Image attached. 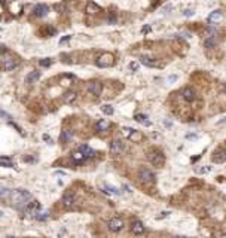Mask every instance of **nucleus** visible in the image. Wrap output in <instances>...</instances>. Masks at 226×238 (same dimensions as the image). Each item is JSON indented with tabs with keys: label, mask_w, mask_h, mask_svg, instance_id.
I'll use <instances>...</instances> for the list:
<instances>
[{
	"label": "nucleus",
	"mask_w": 226,
	"mask_h": 238,
	"mask_svg": "<svg viewBox=\"0 0 226 238\" xmlns=\"http://www.w3.org/2000/svg\"><path fill=\"white\" fill-rule=\"evenodd\" d=\"M31 199V194L25 189H14L11 190V195H9V201L15 205H22L27 204L28 201Z\"/></svg>",
	"instance_id": "1"
},
{
	"label": "nucleus",
	"mask_w": 226,
	"mask_h": 238,
	"mask_svg": "<svg viewBox=\"0 0 226 238\" xmlns=\"http://www.w3.org/2000/svg\"><path fill=\"white\" fill-rule=\"evenodd\" d=\"M2 61H3V68H5V72H12L14 68L18 67V58L14 57V55L7 54V52H3Z\"/></svg>",
	"instance_id": "2"
},
{
	"label": "nucleus",
	"mask_w": 226,
	"mask_h": 238,
	"mask_svg": "<svg viewBox=\"0 0 226 238\" xmlns=\"http://www.w3.org/2000/svg\"><path fill=\"white\" fill-rule=\"evenodd\" d=\"M147 159L149 162L153 165V167H164L165 164V156L162 152H158V150H152L147 155Z\"/></svg>",
	"instance_id": "3"
},
{
	"label": "nucleus",
	"mask_w": 226,
	"mask_h": 238,
	"mask_svg": "<svg viewBox=\"0 0 226 238\" xmlns=\"http://www.w3.org/2000/svg\"><path fill=\"white\" fill-rule=\"evenodd\" d=\"M97 66L101 68H107V67H112L113 64H115V57L113 54H109V52H104L101 54L98 58H97Z\"/></svg>",
	"instance_id": "4"
},
{
	"label": "nucleus",
	"mask_w": 226,
	"mask_h": 238,
	"mask_svg": "<svg viewBox=\"0 0 226 238\" xmlns=\"http://www.w3.org/2000/svg\"><path fill=\"white\" fill-rule=\"evenodd\" d=\"M40 211V204L39 201H30L25 204V208H24V213L27 214L28 217H36V214Z\"/></svg>",
	"instance_id": "5"
},
{
	"label": "nucleus",
	"mask_w": 226,
	"mask_h": 238,
	"mask_svg": "<svg viewBox=\"0 0 226 238\" xmlns=\"http://www.w3.org/2000/svg\"><path fill=\"white\" fill-rule=\"evenodd\" d=\"M86 91H88L91 95H101V91H103V83L100 81H91L88 82V85H86Z\"/></svg>",
	"instance_id": "6"
},
{
	"label": "nucleus",
	"mask_w": 226,
	"mask_h": 238,
	"mask_svg": "<svg viewBox=\"0 0 226 238\" xmlns=\"http://www.w3.org/2000/svg\"><path fill=\"white\" fill-rule=\"evenodd\" d=\"M138 179L144 182V183H150V182H155V174H153V171H150L149 168H144L141 167L140 170H138Z\"/></svg>",
	"instance_id": "7"
},
{
	"label": "nucleus",
	"mask_w": 226,
	"mask_h": 238,
	"mask_svg": "<svg viewBox=\"0 0 226 238\" xmlns=\"http://www.w3.org/2000/svg\"><path fill=\"white\" fill-rule=\"evenodd\" d=\"M123 134H125L127 138H130L132 142H140V140L143 138L141 133L137 131V129H134V128H127V127H125V128H123Z\"/></svg>",
	"instance_id": "8"
},
{
	"label": "nucleus",
	"mask_w": 226,
	"mask_h": 238,
	"mask_svg": "<svg viewBox=\"0 0 226 238\" xmlns=\"http://www.w3.org/2000/svg\"><path fill=\"white\" fill-rule=\"evenodd\" d=\"M107 228H109L112 232H119L123 228V222L121 220V219L113 217V219H110L109 222H107Z\"/></svg>",
	"instance_id": "9"
},
{
	"label": "nucleus",
	"mask_w": 226,
	"mask_h": 238,
	"mask_svg": "<svg viewBox=\"0 0 226 238\" xmlns=\"http://www.w3.org/2000/svg\"><path fill=\"white\" fill-rule=\"evenodd\" d=\"M211 161L214 164H223L226 162V149H219L213 153Z\"/></svg>",
	"instance_id": "10"
},
{
	"label": "nucleus",
	"mask_w": 226,
	"mask_h": 238,
	"mask_svg": "<svg viewBox=\"0 0 226 238\" xmlns=\"http://www.w3.org/2000/svg\"><path fill=\"white\" fill-rule=\"evenodd\" d=\"M123 150V143L122 140H113L110 143V153L112 155H119Z\"/></svg>",
	"instance_id": "11"
},
{
	"label": "nucleus",
	"mask_w": 226,
	"mask_h": 238,
	"mask_svg": "<svg viewBox=\"0 0 226 238\" xmlns=\"http://www.w3.org/2000/svg\"><path fill=\"white\" fill-rule=\"evenodd\" d=\"M49 12V7L46 6V5H36L35 9H33V14L36 15V16H39V18H42V16H46Z\"/></svg>",
	"instance_id": "12"
},
{
	"label": "nucleus",
	"mask_w": 226,
	"mask_h": 238,
	"mask_svg": "<svg viewBox=\"0 0 226 238\" xmlns=\"http://www.w3.org/2000/svg\"><path fill=\"white\" fill-rule=\"evenodd\" d=\"M79 152H81L82 155H85L86 158L95 156V150L92 149L91 146H88V144H81V146H79Z\"/></svg>",
	"instance_id": "13"
},
{
	"label": "nucleus",
	"mask_w": 226,
	"mask_h": 238,
	"mask_svg": "<svg viewBox=\"0 0 226 238\" xmlns=\"http://www.w3.org/2000/svg\"><path fill=\"white\" fill-rule=\"evenodd\" d=\"M131 231H132V234H136V235H141L144 232V225L140 220H134L131 223Z\"/></svg>",
	"instance_id": "14"
},
{
	"label": "nucleus",
	"mask_w": 226,
	"mask_h": 238,
	"mask_svg": "<svg viewBox=\"0 0 226 238\" xmlns=\"http://www.w3.org/2000/svg\"><path fill=\"white\" fill-rule=\"evenodd\" d=\"M76 98H77V92L76 91H67L62 95V101L66 104H71L73 101H76Z\"/></svg>",
	"instance_id": "15"
},
{
	"label": "nucleus",
	"mask_w": 226,
	"mask_h": 238,
	"mask_svg": "<svg viewBox=\"0 0 226 238\" xmlns=\"http://www.w3.org/2000/svg\"><path fill=\"white\" fill-rule=\"evenodd\" d=\"M222 18H223V12L222 11H214V12H211L208 15V22L214 24V22H219Z\"/></svg>",
	"instance_id": "16"
},
{
	"label": "nucleus",
	"mask_w": 226,
	"mask_h": 238,
	"mask_svg": "<svg viewBox=\"0 0 226 238\" xmlns=\"http://www.w3.org/2000/svg\"><path fill=\"white\" fill-rule=\"evenodd\" d=\"M0 164H2V167H5V168H16V164H15L9 156H2L0 158Z\"/></svg>",
	"instance_id": "17"
},
{
	"label": "nucleus",
	"mask_w": 226,
	"mask_h": 238,
	"mask_svg": "<svg viewBox=\"0 0 226 238\" xmlns=\"http://www.w3.org/2000/svg\"><path fill=\"white\" fill-rule=\"evenodd\" d=\"M86 12H88L89 15L98 14V12H101V7L98 6L97 3H94V2H88V5H86Z\"/></svg>",
	"instance_id": "18"
},
{
	"label": "nucleus",
	"mask_w": 226,
	"mask_h": 238,
	"mask_svg": "<svg viewBox=\"0 0 226 238\" xmlns=\"http://www.w3.org/2000/svg\"><path fill=\"white\" fill-rule=\"evenodd\" d=\"M62 204H64V207L70 208L71 205L75 204V195H73V194H64V197H62Z\"/></svg>",
	"instance_id": "19"
},
{
	"label": "nucleus",
	"mask_w": 226,
	"mask_h": 238,
	"mask_svg": "<svg viewBox=\"0 0 226 238\" xmlns=\"http://www.w3.org/2000/svg\"><path fill=\"white\" fill-rule=\"evenodd\" d=\"M71 138H73V131H70V129L61 131V134H60V142L61 143H69Z\"/></svg>",
	"instance_id": "20"
},
{
	"label": "nucleus",
	"mask_w": 226,
	"mask_h": 238,
	"mask_svg": "<svg viewBox=\"0 0 226 238\" xmlns=\"http://www.w3.org/2000/svg\"><path fill=\"white\" fill-rule=\"evenodd\" d=\"M182 95H183V98L186 101H193L195 100V91L192 88H185L182 91Z\"/></svg>",
	"instance_id": "21"
},
{
	"label": "nucleus",
	"mask_w": 226,
	"mask_h": 238,
	"mask_svg": "<svg viewBox=\"0 0 226 238\" xmlns=\"http://www.w3.org/2000/svg\"><path fill=\"white\" fill-rule=\"evenodd\" d=\"M140 61H141V64L147 66V67H156V66H159L155 58H150V57H144V55L141 57V58H140Z\"/></svg>",
	"instance_id": "22"
},
{
	"label": "nucleus",
	"mask_w": 226,
	"mask_h": 238,
	"mask_svg": "<svg viewBox=\"0 0 226 238\" xmlns=\"http://www.w3.org/2000/svg\"><path fill=\"white\" fill-rule=\"evenodd\" d=\"M39 77H40V72L35 70V72H30V73H28L27 77H25V81H27L28 83H35L36 81H39Z\"/></svg>",
	"instance_id": "23"
},
{
	"label": "nucleus",
	"mask_w": 226,
	"mask_h": 238,
	"mask_svg": "<svg viewBox=\"0 0 226 238\" xmlns=\"http://www.w3.org/2000/svg\"><path fill=\"white\" fill-rule=\"evenodd\" d=\"M86 159H88V158L85 156V155H82L81 152H79V153H75V155L71 156V161H73V164H76V165H81V164H83Z\"/></svg>",
	"instance_id": "24"
},
{
	"label": "nucleus",
	"mask_w": 226,
	"mask_h": 238,
	"mask_svg": "<svg viewBox=\"0 0 226 238\" xmlns=\"http://www.w3.org/2000/svg\"><path fill=\"white\" fill-rule=\"evenodd\" d=\"M109 127H110V122L107 121V119H100V121L97 122V125H95V129L97 131H106Z\"/></svg>",
	"instance_id": "25"
},
{
	"label": "nucleus",
	"mask_w": 226,
	"mask_h": 238,
	"mask_svg": "<svg viewBox=\"0 0 226 238\" xmlns=\"http://www.w3.org/2000/svg\"><path fill=\"white\" fill-rule=\"evenodd\" d=\"M134 119H136L138 124H143L146 127H150V121H147V116L143 115V113H137V115L134 116Z\"/></svg>",
	"instance_id": "26"
},
{
	"label": "nucleus",
	"mask_w": 226,
	"mask_h": 238,
	"mask_svg": "<svg viewBox=\"0 0 226 238\" xmlns=\"http://www.w3.org/2000/svg\"><path fill=\"white\" fill-rule=\"evenodd\" d=\"M104 192L109 194V195H119V194H121L119 189L115 188V186H112V184H106V186H104Z\"/></svg>",
	"instance_id": "27"
},
{
	"label": "nucleus",
	"mask_w": 226,
	"mask_h": 238,
	"mask_svg": "<svg viewBox=\"0 0 226 238\" xmlns=\"http://www.w3.org/2000/svg\"><path fill=\"white\" fill-rule=\"evenodd\" d=\"M101 112H103L104 115H109V116H112V115H113V112H115V110H113V107H112L110 104H103V106H101Z\"/></svg>",
	"instance_id": "28"
},
{
	"label": "nucleus",
	"mask_w": 226,
	"mask_h": 238,
	"mask_svg": "<svg viewBox=\"0 0 226 238\" xmlns=\"http://www.w3.org/2000/svg\"><path fill=\"white\" fill-rule=\"evenodd\" d=\"M48 217H49V213H48V211H39V213L36 214V217H35V219L40 220V222H45V220H46Z\"/></svg>",
	"instance_id": "29"
},
{
	"label": "nucleus",
	"mask_w": 226,
	"mask_h": 238,
	"mask_svg": "<svg viewBox=\"0 0 226 238\" xmlns=\"http://www.w3.org/2000/svg\"><path fill=\"white\" fill-rule=\"evenodd\" d=\"M9 195H11V189L2 188V190H0V197L3 198V199H9Z\"/></svg>",
	"instance_id": "30"
},
{
	"label": "nucleus",
	"mask_w": 226,
	"mask_h": 238,
	"mask_svg": "<svg viewBox=\"0 0 226 238\" xmlns=\"http://www.w3.org/2000/svg\"><path fill=\"white\" fill-rule=\"evenodd\" d=\"M213 167H210V165H207V167H202V168H196V173H199V174H208V173H211Z\"/></svg>",
	"instance_id": "31"
},
{
	"label": "nucleus",
	"mask_w": 226,
	"mask_h": 238,
	"mask_svg": "<svg viewBox=\"0 0 226 238\" xmlns=\"http://www.w3.org/2000/svg\"><path fill=\"white\" fill-rule=\"evenodd\" d=\"M40 66L42 67H49V66H52V60L51 58H43V60H40Z\"/></svg>",
	"instance_id": "32"
},
{
	"label": "nucleus",
	"mask_w": 226,
	"mask_h": 238,
	"mask_svg": "<svg viewBox=\"0 0 226 238\" xmlns=\"http://www.w3.org/2000/svg\"><path fill=\"white\" fill-rule=\"evenodd\" d=\"M54 9L57 12H64V11H66V5H64V3H57L54 6Z\"/></svg>",
	"instance_id": "33"
},
{
	"label": "nucleus",
	"mask_w": 226,
	"mask_h": 238,
	"mask_svg": "<svg viewBox=\"0 0 226 238\" xmlns=\"http://www.w3.org/2000/svg\"><path fill=\"white\" fill-rule=\"evenodd\" d=\"M214 45H216V40H214V39H207L205 40V46L207 48H213Z\"/></svg>",
	"instance_id": "34"
},
{
	"label": "nucleus",
	"mask_w": 226,
	"mask_h": 238,
	"mask_svg": "<svg viewBox=\"0 0 226 238\" xmlns=\"http://www.w3.org/2000/svg\"><path fill=\"white\" fill-rule=\"evenodd\" d=\"M193 14H195V11H193V9H186L185 12H183V15H185V16H193Z\"/></svg>",
	"instance_id": "35"
},
{
	"label": "nucleus",
	"mask_w": 226,
	"mask_h": 238,
	"mask_svg": "<svg viewBox=\"0 0 226 238\" xmlns=\"http://www.w3.org/2000/svg\"><path fill=\"white\" fill-rule=\"evenodd\" d=\"M137 68H138V63H137V61L130 63V70H134V72H136Z\"/></svg>",
	"instance_id": "36"
},
{
	"label": "nucleus",
	"mask_w": 226,
	"mask_h": 238,
	"mask_svg": "<svg viewBox=\"0 0 226 238\" xmlns=\"http://www.w3.org/2000/svg\"><path fill=\"white\" fill-rule=\"evenodd\" d=\"M186 138H187V140H198L199 136H198V134H187V136H186Z\"/></svg>",
	"instance_id": "37"
},
{
	"label": "nucleus",
	"mask_w": 226,
	"mask_h": 238,
	"mask_svg": "<svg viewBox=\"0 0 226 238\" xmlns=\"http://www.w3.org/2000/svg\"><path fill=\"white\" fill-rule=\"evenodd\" d=\"M43 140H45V142H48L49 144H52V138H51L48 134H43Z\"/></svg>",
	"instance_id": "38"
},
{
	"label": "nucleus",
	"mask_w": 226,
	"mask_h": 238,
	"mask_svg": "<svg viewBox=\"0 0 226 238\" xmlns=\"http://www.w3.org/2000/svg\"><path fill=\"white\" fill-rule=\"evenodd\" d=\"M22 159H24V162H35V158L31 156H24Z\"/></svg>",
	"instance_id": "39"
},
{
	"label": "nucleus",
	"mask_w": 226,
	"mask_h": 238,
	"mask_svg": "<svg viewBox=\"0 0 226 238\" xmlns=\"http://www.w3.org/2000/svg\"><path fill=\"white\" fill-rule=\"evenodd\" d=\"M70 39H71V36H66V37H62L61 40H60V43H66V42H69Z\"/></svg>",
	"instance_id": "40"
},
{
	"label": "nucleus",
	"mask_w": 226,
	"mask_h": 238,
	"mask_svg": "<svg viewBox=\"0 0 226 238\" xmlns=\"http://www.w3.org/2000/svg\"><path fill=\"white\" fill-rule=\"evenodd\" d=\"M149 31H150V27H149V26H146V27L141 28V33H149Z\"/></svg>",
	"instance_id": "41"
},
{
	"label": "nucleus",
	"mask_w": 226,
	"mask_h": 238,
	"mask_svg": "<svg viewBox=\"0 0 226 238\" xmlns=\"http://www.w3.org/2000/svg\"><path fill=\"white\" fill-rule=\"evenodd\" d=\"M168 214H170V211H162V213H161V216H159V219H162V217H167Z\"/></svg>",
	"instance_id": "42"
},
{
	"label": "nucleus",
	"mask_w": 226,
	"mask_h": 238,
	"mask_svg": "<svg viewBox=\"0 0 226 238\" xmlns=\"http://www.w3.org/2000/svg\"><path fill=\"white\" fill-rule=\"evenodd\" d=\"M176 79H177V76H170V77H168V82H174Z\"/></svg>",
	"instance_id": "43"
},
{
	"label": "nucleus",
	"mask_w": 226,
	"mask_h": 238,
	"mask_svg": "<svg viewBox=\"0 0 226 238\" xmlns=\"http://www.w3.org/2000/svg\"><path fill=\"white\" fill-rule=\"evenodd\" d=\"M55 174H61V176H66V171H60V170H57V171H55Z\"/></svg>",
	"instance_id": "44"
},
{
	"label": "nucleus",
	"mask_w": 226,
	"mask_h": 238,
	"mask_svg": "<svg viewBox=\"0 0 226 238\" xmlns=\"http://www.w3.org/2000/svg\"><path fill=\"white\" fill-rule=\"evenodd\" d=\"M164 125H165V127H171L173 122H170V121H164Z\"/></svg>",
	"instance_id": "45"
},
{
	"label": "nucleus",
	"mask_w": 226,
	"mask_h": 238,
	"mask_svg": "<svg viewBox=\"0 0 226 238\" xmlns=\"http://www.w3.org/2000/svg\"><path fill=\"white\" fill-rule=\"evenodd\" d=\"M6 238H15V237H6Z\"/></svg>",
	"instance_id": "46"
},
{
	"label": "nucleus",
	"mask_w": 226,
	"mask_h": 238,
	"mask_svg": "<svg viewBox=\"0 0 226 238\" xmlns=\"http://www.w3.org/2000/svg\"><path fill=\"white\" fill-rule=\"evenodd\" d=\"M177 238H183V237H177Z\"/></svg>",
	"instance_id": "47"
}]
</instances>
